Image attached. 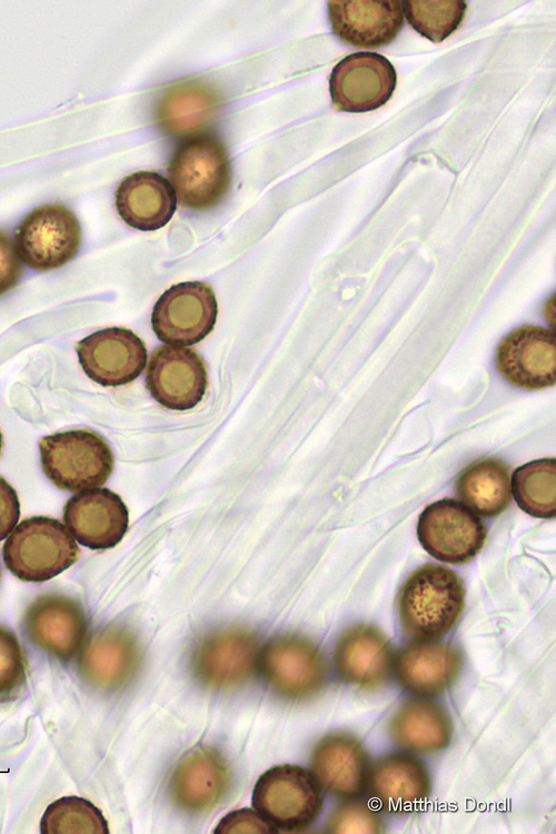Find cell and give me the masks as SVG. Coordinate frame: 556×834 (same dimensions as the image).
<instances>
[{
  "instance_id": "1",
  "label": "cell",
  "mask_w": 556,
  "mask_h": 834,
  "mask_svg": "<svg viewBox=\"0 0 556 834\" xmlns=\"http://www.w3.org/2000/svg\"><path fill=\"white\" fill-rule=\"evenodd\" d=\"M465 605V588L451 569L426 564L401 586L398 610L403 628L416 639H436L449 632Z\"/></svg>"
},
{
  "instance_id": "2",
  "label": "cell",
  "mask_w": 556,
  "mask_h": 834,
  "mask_svg": "<svg viewBox=\"0 0 556 834\" xmlns=\"http://www.w3.org/2000/svg\"><path fill=\"white\" fill-rule=\"evenodd\" d=\"M80 557L64 524L47 516L21 520L2 547L7 569L22 582L43 583L71 567Z\"/></svg>"
},
{
  "instance_id": "3",
  "label": "cell",
  "mask_w": 556,
  "mask_h": 834,
  "mask_svg": "<svg viewBox=\"0 0 556 834\" xmlns=\"http://www.w3.org/2000/svg\"><path fill=\"white\" fill-rule=\"evenodd\" d=\"M168 173L183 207L209 210L221 202L230 187L231 163L227 147L216 135H193L176 149Z\"/></svg>"
},
{
  "instance_id": "4",
  "label": "cell",
  "mask_w": 556,
  "mask_h": 834,
  "mask_svg": "<svg viewBox=\"0 0 556 834\" xmlns=\"http://www.w3.org/2000/svg\"><path fill=\"white\" fill-rule=\"evenodd\" d=\"M47 478L59 489L78 493L100 487L113 470V454L97 433L72 429L44 436L39 441Z\"/></svg>"
},
{
  "instance_id": "5",
  "label": "cell",
  "mask_w": 556,
  "mask_h": 834,
  "mask_svg": "<svg viewBox=\"0 0 556 834\" xmlns=\"http://www.w3.org/2000/svg\"><path fill=\"white\" fill-rule=\"evenodd\" d=\"M251 800L254 808L274 827L288 831L309 826L322 808L321 787L314 774L291 764L262 773Z\"/></svg>"
},
{
  "instance_id": "6",
  "label": "cell",
  "mask_w": 556,
  "mask_h": 834,
  "mask_svg": "<svg viewBox=\"0 0 556 834\" xmlns=\"http://www.w3.org/2000/svg\"><path fill=\"white\" fill-rule=\"evenodd\" d=\"M20 259L39 271L57 269L69 262L81 245V225L61 203L42 205L30 211L16 229Z\"/></svg>"
},
{
  "instance_id": "7",
  "label": "cell",
  "mask_w": 556,
  "mask_h": 834,
  "mask_svg": "<svg viewBox=\"0 0 556 834\" xmlns=\"http://www.w3.org/2000/svg\"><path fill=\"white\" fill-rule=\"evenodd\" d=\"M486 536L485 523L467 506L451 498L429 504L418 518L420 545L443 563L469 562L481 550Z\"/></svg>"
},
{
  "instance_id": "8",
  "label": "cell",
  "mask_w": 556,
  "mask_h": 834,
  "mask_svg": "<svg viewBox=\"0 0 556 834\" xmlns=\"http://www.w3.org/2000/svg\"><path fill=\"white\" fill-rule=\"evenodd\" d=\"M218 304L212 288L202 281L171 286L157 300L151 312L152 329L170 346H191L214 329Z\"/></svg>"
},
{
  "instance_id": "9",
  "label": "cell",
  "mask_w": 556,
  "mask_h": 834,
  "mask_svg": "<svg viewBox=\"0 0 556 834\" xmlns=\"http://www.w3.org/2000/svg\"><path fill=\"white\" fill-rule=\"evenodd\" d=\"M258 663L268 685L279 695L301 699L317 694L326 678V663L308 638L287 634L270 639Z\"/></svg>"
},
{
  "instance_id": "10",
  "label": "cell",
  "mask_w": 556,
  "mask_h": 834,
  "mask_svg": "<svg viewBox=\"0 0 556 834\" xmlns=\"http://www.w3.org/2000/svg\"><path fill=\"white\" fill-rule=\"evenodd\" d=\"M22 623L34 646L63 662L80 654L87 642L88 620L83 607L67 595H39L26 608Z\"/></svg>"
},
{
  "instance_id": "11",
  "label": "cell",
  "mask_w": 556,
  "mask_h": 834,
  "mask_svg": "<svg viewBox=\"0 0 556 834\" xmlns=\"http://www.w3.org/2000/svg\"><path fill=\"white\" fill-rule=\"evenodd\" d=\"M396 83L395 67L386 57L377 52H355L331 70V103L336 110L345 112L373 111L391 98Z\"/></svg>"
},
{
  "instance_id": "12",
  "label": "cell",
  "mask_w": 556,
  "mask_h": 834,
  "mask_svg": "<svg viewBox=\"0 0 556 834\" xmlns=\"http://www.w3.org/2000/svg\"><path fill=\"white\" fill-rule=\"evenodd\" d=\"M85 374L105 387L133 381L147 365V348L131 330L110 327L81 339L76 347Z\"/></svg>"
},
{
  "instance_id": "13",
  "label": "cell",
  "mask_w": 556,
  "mask_h": 834,
  "mask_svg": "<svg viewBox=\"0 0 556 834\" xmlns=\"http://www.w3.org/2000/svg\"><path fill=\"white\" fill-rule=\"evenodd\" d=\"M257 637L242 628H227L206 636L195 648L191 665L205 685L227 689L246 683L258 664Z\"/></svg>"
},
{
  "instance_id": "14",
  "label": "cell",
  "mask_w": 556,
  "mask_h": 834,
  "mask_svg": "<svg viewBox=\"0 0 556 834\" xmlns=\"http://www.w3.org/2000/svg\"><path fill=\"white\" fill-rule=\"evenodd\" d=\"M208 385L207 367L189 348L157 347L147 368L146 386L165 408L189 410L202 399Z\"/></svg>"
},
{
  "instance_id": "15",
  "label": "cell",
  "mask_w": 556,
  "mask_h": 834,
  "mask_svg": "<svg viewBox=\"0 0 556 834\" xmlns=\"http://www.w3.org/2000/svg\"><path fill=\"white\" fill-rule=\"evenodd\" d=\"M496 367L512 385L528 389L550 387L556 380V337L540 326H523L497 346Z\"/></svg>"
},
{
  "instance_id": "16",
  "label": "cell",
  "mask_w": 556,
  "mask_h": 834,
  "mask_svg": "<svg viewBox=\"0 0 556 834\" xmlns=\"http://www.w3.org/2000/svg\"><path fill=\"white\" fill-rule=\"evenodd\" d=\"M63 523L82 546L102 550L116 547L123 538L129 513L119 495L96 487L78 492L67 500Z\"/></svg>"
},
{
  "instance_id": "17",
  "label": "cell",
  "mask_w": 556,
  "mask_h": 834,
  "mask_svg": "<svg viewBox=\"0 0 556 834\" xmlns=\"http://www.w3.org/2000/svg\"><path fill=\"white\" fill-rule=\"evenodd\" d=\"M331 31L357 48L391 43L404 27L401 1L331 0L327 2Z\"/></svg>"
},
{
  "instance_id": "18",
  "label": "cell",
  "mask_w": 556,
  "mask_h": 834,
  "mask_svg": "<svg viewBox=\"0 0 556 834\" xmlns=\"http://www.w3.org/2000/svg\"><path fill=\"white\" fill-rule=\"evenodd\" d=\"M230 771L224 756L209 746L189 751L170 777V794L178 807L191 813L211 810L227 794Z\"/></svg>"
},
{
  "instance_id": "19",
  "label": "cell",
  "mask_w": 556,
  "mask_h": 834,
  "mask_svg": "<svg viewBox=\"0 0 556 834\" xmlns=\"http://www.w3.org/2000/svg\"><path fill=\"white\" fill-rule=\"evenodd\" d=\"M79 674L90 686L112 692L128 684L140 665V649L135 637L121 627H107L83 645Z\"/></svg>"
},
{
  "instance_id": "20",
  "label": "cell",
  "mask_w": 556,
  "mask_h": 834,
  "mask_svg": "<svg viewBox=\"0 0 556 834\" xmlns=\"http://www.w3.org/2000/svg\"><path fill=\"white\" fill-rule=\"evenodd\" d=\"M310 763L318 783L336 796L357 797L368 785L369 757L363 744L349 734L324 736L315 745Z\"/></svg>"
},
{
  "instance_id": "21",
  "label": "cell",
  "mask_w": 556,
  "mask_h": 834,
  "mask_svg": "<svg viewBox=\"0 0 556 834\" xmlns=\"http://www.w3.org/2000/svg\"><path fill=\"white\" fill-rule=\"evenodd\" d=\"M334 659L339 676L361 688L383 685L393 666L388 639L369 624H358L345 631L337 642Z\"/></svg>"
},
{
  "instance_id": "22",
  "label": "cell",
  "mask_w": 556,
  "mask_h": 834,
  "mask_svg": "<svg viewBox=\"0 0 556 834\" xmlns=\"http://www.w3.org/2000/svg\"><path fill=\"white\" fill-rule=\"evenodd\" d=\"M116 209L130 227L155 231L165 227L177 208L170 181L155 171H137L125 177L115 193Z\"/></svg>"
},
{
  "instance_id": "23",
  "label": "cell",
  "mask_w": 556,
  "mask_h": 834,
  "mask_svg": "<svg viewBox=\"0 0 556 834\" xmlns=\"http://www.w3.org/2000/svg\"><path fill=\"white\" fill-rule=\"evenodd\" d=\"M460 652L435 639H418L401 649L395 662L400 684L409 692L430 696L448 688L459 674Z\"/></svg>"
},
{
  "instance_id": "24",
  "label": "cell",
  "mask_w": 556,
  "mask_h": 834,
  "mask_svg": "<svg viewBox=\"0 0 556 834\" xmlns=\"http://www.w3.org/2000/svg\"><path fill=\"white\" fill-rule=\"evenodd\" d=\"M373 797L390 812H409L429 796L431 784L425 765L414 756L389 754L370 768L368 785Z\"/></svg>"
},
{
  "instance_id": "25",
  "label": "cell",
  "mask_w": 556,
  "mask_h": 834,
  "mask_svg": "<svg viewBox=\"0 0 556 834\" xmlns=\"http://www.w3.org/2000/svg\"><path fill=\"white\" fill-rule=\"evenodd\" d=\"M391 736L401 747L416 753L446 748L453 736V723L446 709L430 701L405 703L394 715Z\"/></svg>"
},
{
  "instance_id": "26",
  "label": "cell",
  "mask_w": 556,
  "mask_h": 834,
  "mask_svg": "<svg viewBox=\"0 0 556 834\" xmlns=\"http://www.w3.org/2000/svg\"><path fill=\"white\" fill-rule=\"evenodd\" d=\"M456 493L464 505L476 514L497 516L512 500L509 469L498 459H478L459 474Z\"/></svg>"
},
{
  "instance_id": "27",
  "label": "cell",
  "mask_w": 556,
  "mask_h": 834,
  "mask_svg": "<svg viewBox=\"0 0 556 834\" xmlns=\"http://www.w3.org/2000/svg\"><path fill=\"white\" fill-rule=\"evenodd\" d=\"M219 98L215 90L199 81H183L168 89L159 101L157 120L169 135L190 133L215 115Z\"/></svg>"
},
{
  "instance_id": "28",
  "label": "cell",
  "mask_w": 556,
  "mask_h": 834,
  "mask_svg": "<svg viewBox=\"0 0 556 834\" xmlns=\"http://www.w3.org/2000/svg\"><path fill=\"white\" fill-rule=\"evenodd\" d=\"M517 505L528 515L549 519L556 515V459L542 458L519 466L510 479Z\"/></svg>"
},
{
  "instance_id": "29",
  "label": "cell",
  "mask_w": 556,
  "mask_h": 834,
  "mask_svg": "<svg viewBox=\"0 0 556 834\" xmlns=\"http://www.w3.org/2000/svg\"><path fill=\"white\" fill-rule=\"evenodd\" d=\"M42 834H107L108 822L91 802L79 796H63L52 802L40 821Z\"/></svg>"
},
{
  "instance_id": "30",
  "label": "cell",
  "mask_w": 556,
  "mask_h": 834,
  "mask_svg": "<svg viewBox=\"0 0 556 834\" xmlns=\"http://www.w3.org/2000/svg\"><path fill=\"white\" fill-rule=\"evenodd\" d=\"M407 22L423 37L437 43L460 26L467 9L466 1H401Z\"/></svg>"
},
{
  "instance_id": "31",
  "label": "cell",
  "mask_w": 556,
  "mask_h": 834,
  "mask_svg": "<svg viewBox=\"0 0 556 834\" xmlns=\"http://www.w3.org/2000/svg\"><path fill=\"white\" fill-rule=\"evenodd\" d=\"M26 662L16 634L0 625V703L14 701L26 684Z\"/></svg>"
},
{
  "instance_id": "32",
  "label": "cell",
  "mask_w": 556,
  "mask_h": 834,
  "mask_svg": "<svg viewBox=\"0 0 556 834\" xmlns=\"http://www.w3.org/2000/svg\"><path fill=\"white\" fill-rule=\"evenodd\" d=\"M379 815L365 803L350 802L340 806L328 823L330 833L373 834L381 832Z\"/></svg>"
},
{
  "instance_id": "33",
  "label": "cell",
  "mask_w": 556,
  "mask_h": 834,
  "mask_svg": "<svg viewBox=\"0 0 556 834\" xmlns=\"http://www.w3.org/2000/svg\"><path fill=\"white\" fill-rule=\"evenodd\" d=\"M277 830L256 810L241 808L227 814L217 825L215 833H276Z\"/></svg>"
},
{
  "instance_id": "34",
  "label": "cell",
  "mask_w": 556,
  "mask_h": 834,
  "mask_svg": "<svg viewBox=\"0 0 556 834\" xmlns=\"http://www.w3.org/2000/svg\"><path fill=\"white\" fill-rule=\"evenodd\" d=\"M22 274V265L10 235L0 230V296L12 289Z\"/></svg>"
},
{
  "instance_id": "35",
  "label": "cell",
  "mask_w": 556,
  "mask_h": 834,
  "mask_svg": "<svg viewBox=\"0 0 556 834\" xmlns=\"http://www.w3.org/2000/svg\"><path fill=\"white\" fill-rule=\"evenodd\" d=\"M20 518V502L16 489L0 476V540L7 538Z\"/></svg>"
},
{
  "instance_id": "36",
  "label": "cell",
  "mask_w": 556,
  "mask_h": 834,
  "mask_svg": "<svg viewBox=\"0 0 556 834\" xmlns=\"http://www.w3.org/2000/svg\"><path fill=\"white\" fill-rule=\"evenodd\" d=\"M2 445H3V440H2V434L0 430V454H1Z\"/></svg>"
},
{
  "instance_id": "37",
  "label": "cell",
  "mask_w": 556,
  "mask_h": 834,
  "mask_svg": "<svg viewBox=\"0 0 556 834\" xmlns=\"http://www.w3.org/2000/svg\"><path fill=\"white\" fill-rule=\"evenodd\" d=\"M0 578H1V566H0Z\"/></svg>"
}]
</instances>
